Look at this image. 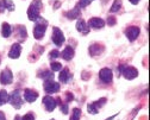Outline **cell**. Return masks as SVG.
Listing matches in <instances>:
<instances>
[{
  "instance_id": "obj_28",
  "label": "cell",
  "mask_w": 150,
  "mask_h": 120,
  "mask_svg": "<svg viewBox=\"0 0 150 120\" xmlns=\"http://www.w3.org/2000/svg\"><path fill=\"white\" fill-rule=\"evenodd\" d=\"M92 1H93V0H80V6H81V7H86V6H88Z\"/></svg>"
},
{
  "instance_id": "obj_12",
  "label": "cell",
  "mask_w": 150,
  "mask_h": 120,
  "mask_svg": "<svg viewBox=\"0 0 150 120\" xmlns=\"http://www.w3.org/2000/svg\"><path fill=\"white\" fill-rule=\"evenodd\" d=\"M37 97H38V94H37L35 90H31V89H25L24 92V99L26 100L28 102H35Z\"/></svg>"
},
{
  "instance_id": "obj_31",
  "label": "cell",
  "mask_w": 150,
  "mask_h": 120,
  "mask_svg": "<svg viewBox=\"0 0 150 120\" xmlns=\"http://www.w3.org/2000/svg\"><path fill=\"white\" fill-rule=\"evenodd\" d=\"M129 1H130L131 4H134V5H137V4L139 3V0H129Z\"/></svg>"
},
{
  "instance_id": "obj_23",
  "label": "cell",
  "mask_w": 150,
  "mask_h": 120,
  "mask_svg": "<svg viewBox=\"0 0 150 120\" xmlns=\"http://www.w3.org/2000/svg\"><path fill=\"white\" fill-rule=\"evenodd\" d=\"M61 69H62L61 63H59V62H52L51 63V70L52 71H60Z\"/></svg>"
},
{
  "instance_id": "obj_25",
  "label": "cell",
  "mask_w": 150,
  "mask_h": 120,
  "mask_svg": "<svg viewBox=\"0 0 150 120\" xmlns=\"http://www.w3.org/2000/svg\"><path fill=\"white\" fill-rule=\"evenodd\" d=\"M116 18L113 17V16H108L107 17V25H110V26H113L115 24H116Z\"/></svg>"
},
{
  "instance_id": "obj_18",
  "label": "cell",
  "mask_w": 150,
  "mask_h": 120,
  "mask_svg": "<svg viewBox=\"0 0 150 120\" xmlns=\"http://www.w3.org/2000/svg\"><path fill=\"white\" fill-rule=\"evenodd\" d=\"M79 16H80V8H79V5L75 7L74 10H71V11H69V12L67 13V18H69V19H76V18H79Z\"/></svg>"
},
{
  "instance_id": "obj_3",
  "label": "cell",
  "mask_w": 150,
  "mask_h": 120,
  "mask_svg": "<svg viewBox=\"0 0 150 120\" xmlns=\"http://www.w3.org/2000/svg\"><path fill=\"white\" fill-rule=\"evenodd\" d=\"M52 42L56 44V45H62L63 42H64V36L62 33V31L59 29V28H54L52 29Z\"/></svg>"
},
{
  "instance_id": "obj_21",
  "label": "cell",
  "mask_w": 150,
  "mask_h": 120,
  "mask_svg": "<svg viewBox=\"0 0 150 120\" xmlns=\"http://www.w3.org/2000/svg\"><path fill=\"white\" fill-rule=\"evenodd\" d=\"M120 7H122V1L120 0H115L113 5H112V7L110 8V12H117L120 10Z\"/></svg>"
},
{
  "instance_id": "obj_34",
  "label": "cell",
  "mask_w": 150,
  "mask_h": 120,
  "mask_svg": "<svg viewBox=\"0 0 150 120\" xmlns=\"http://www.w3.org/2000/svg\"><path fill=\"white\" fill-rule=\"evenodd\" d=\"M51 120H54V119H51Z\"/></svg>"
},
{
  "instance_id": "obj_17",
  "label": "cell",
  "mask_w": 150,
  "mask_h": 120,
  "mask_svg": "<svg viewBox=\"0 0 150 120\" xmlns=\"http://www.w3.org/2000/svg\"><path fill=\"white\" fill-rule=\"evenodd\" d=\"M69 76H70V74H69V69H63L61 73H60V75H59V78H60V81L61 82H63V83H66L68 80H69Z\"/></svg>"
},
{
  "instance_id": "obj_32",
  "label": "cell",
  "mask_w": 150,
  "mask_h": 120,
  "mask_svg": "<svg viewBox=\"0 0 150 120\" xmlns=\"http://www.w3.org/2000/svg\"><path fill=\"white\" fill-rule=\"evenodd\" d=\"M0 120H5V115L3 113H0Z\"/></svg>"
},
{
  "instance_id": "obj_20",
  "label": "cell",
  "mask_w": 150,
  "mask_h": 120,
  "mask_svg": "<svg viewBox=\"0 0 150 120\" xmlns=\"http://www.w3.org/2000/svg\"><path fill=\"white\" fill-rule=\"evenodd\" d=\"M80 116H81V109L80 108H74L73 113H71V116H70V120H79Z\"/></svg>"
},
{
  "instance_id": "obj_16",
  "label": "cell",
  "mask_w": 150,
  "mask_h": 120,
  "mask_svg": "<svg viewBox=\"0 0 150 120\" xmlns=\"http://www.w3.org/2000/svg\"><path fill=\"white\" fill-rule=\"evenodd\" d=\"M11 32H12L11 25L7 24V23H3V25H1V35H3V37L7 38L11 35Z\"/></svg>"
},
{
  "instance_id": "obj_10",
  "label": "cell",
  "mask_w": 150,
  "mask_h": 120,
  "mask_svg": "<svg viewBox=\"0 0 150 120\" xmlns=\"http://www.w3.org/2000/svg\"><path fill=\"white\" fill-rule=\"evenodd\" d=\"M104 25H105V22L101 18H97V17L91 18L88 22V26L93 28V29H101V28H104Z\"/></svg>"
},
{
  "instance_id": "obj_2",
  "label": "cell",
  "mask_w": 150,
  "mask_h": 120,
  "mask_svg": "<svg viewBox=\"0 0 150 120\" xmlns=\"http://www.w3.org/2000/svg\"><path fill=\"white\" fill-rule=\"evenodd\" d=\"M8 101L14 108H21L22 107V96L19 90H14L11 96H8Z\"/></svg>"
},
{
  "instance_id": "obj_33",
  "label": "cell",
  "mask_w": 150,
  "mask_h": 120,
  "mask_svg": "<svg viewBox=\"0 0 150 120\" xmlns=\"http://www.w3.org/2000/svg\"><path fill=\"white\" fill-rule=\"evenodd\" d=\"M59 5H61V3H55V6H54V8H57V7H59Z\"/></svg>"
},
{
  "instance_id": "obj_24",
  "label": "cell",
  "mask_w": 150,
  "mask_h": 120,
  "mask_svg": "<svg viewBox=\"0 0 150 120\" xmlns=\"http://www.w3.org/2000/svg\"><path fill=\"white\" fill-rule=\"evenodd\" d=\"M40 77L45 78V80H50V78H52V77H54V74H52V73H50V71H43L42 74H40Z\"/></svg>"
},
{
  "instance_id": "obj_13",
  "label": "cell",
  "mask_w": 150,
  "mask_h": 120,
  "mask_svg": "<svg viewBox=\"0 0 150 120\" xmlns=\"http://www.w3.org/2000/svg\"><path fill=\"white\" fill-rule=\"evenodd\" d=\"M21 52H22V47H21V44L16 43V44L12 45L8 56H10L11 58H18V57L21 56Z\"/></svg>"
},
{
  "instance_id": "obj_22",
  "label": "cell",
  "mask_w": 150,
  "mask_h": 120,
  "mask_svg": "<svg viewBox=\"0 0 150 120\" xmlns=\"http://www.w3.org/2000/svg\"><path fill=\"white\" fill-rule=\"evenodd\" d=\"M5 7L10 11H13L14 10V4L11 1V0H4V8Z\"/></svg>"
},
{
  "instance_id": "obj_4",
  "label": "cell",
  "mask_w": 150,
  "mask_h": 120,
  "mask_svg": "<svg viewBox=\"0 0 150 120\" xmlns=\"http://www.w3.org/2000/svg\"><path fill=\"white\" fill-rule=\"evenodd\" d=\"M43 87H44V90L49 94H52V93H56L60 90V83L54 82L52 80H45Z\"/></svg>"
},
{
  "instance_id": "obj_15",
  "label": "cell",
  "mask_w": 150,
  "mask_h": 120,
  "mask_svg": "<svg viewBox=\"0 0 150 120\" xmlns=\"http://www.w3.org/2000/svg\"><path fill=\"white\" fill-rule=\"evenodd\" d=\"M61 56L66 59V61H70V59L74 57V50H73V48H70V47H67L63 51H62V54H61Z\"/></svg>"
},
{
  "instance_id": "obj_14",
  "label": "cell",
  "mask_w": 150,
  "mask_h": 120,
  "mask_svg": "<svg viewBox=\"0 0 150 120\" xmlns=\"http://www.w3.org/2000/svg\"><path fill=\"white\" fill-rule=\"evenodd\" d=\"M76 30L83 35H87L89 32V26L86 24L85 20H82V19H80V20H78L76 23Z\"/></svg>"
},
{
  "instance_id": "obj_11",
  "label": "cell",
  "mask_w": 150,
  "mask_h": 120,
  "mask_svg": "<svg viewBox=\"0 0 150 120\" xmlns=\"http://www.w3.org/2000/svg\"><path fill=\"white\" fill-rule=\"evenodd\" d=\"M43 104H44L47 111H49V112H52L56 107V101H55V99H52L51 96H44L43 97Z\"/></svg>"
},
{
  "instance_id": "obj_5",
  "label": "cell",
  "mask_w": 150,
  "mask_h": 120,
  "mask_svg": "<svg viewBox=\"0 0 150 120\" xmlns=\"http://www.w3.org/2000/svg\"><path fill=\"white\" fill-rule=\"evenodd\" d=\"M122 73L126 80H134L138 75L137 69L134 67H122Z\"/></svg>"
},
{
  "instance_id": "obj_27",
  "label": "cell",
  "mask_w": 150,
  "mask_h": 120,
  "mask_svg": "<svg viewBox=\"0 0 150 120\" xmlns=\"http://www.w3.org/2000/svg\"><path fill=\"white\" fill-rule=\"evenodd\" d=\"M22 120H35V115L32 113H28L22 118Z\"/></svg>"
},
{
  "instance_id": "obj_29",
  "label": "cell",
  "mask_w": 150,
  "mask_h": 120,
  "mask_svg": "<svg viewBox=\"0 0 150 120\" xmlns=\"http://www.w3.org/2000/svg\"><path fill=\"white\" fill-rule=\"evenodd\" d=\"M60 56V52L57 51V50H52L51 52H50V57L51 58H56V57H59Z\"/></svg>"
},
{
  "instance_id": "obj_26",
  "label": "cell",
  "mask_w": 150,
  "mask_h": 120,
  "mask_svg": "<svg viewBox=\"0 0 150 120\" xmlns=\"http://www.w3.org/2000/svg\"><path fill=\"white\" fill-rule=\"evenodd\" d=\"M87 109H88V112H89L91 114H97V113L99 112V111H98V109H97L94 106H93V104L88 105V106H87Z\"/></svg>"
},
{
  "instance_id": "obj_9",
  "label": "cell",
  "mask_w": 150,
  "mask_h": 120,
  "mask_svg": "<svg viewBox=\"0 0 150 120\" xmlns=\"http://www.w3.org/2000/svg\"><path fill=\"white\" fill-rule=\"evenodd\" d=\"M12 80H13V75H12V71L10 69H5L1 73V75H0V81H1L3 85L12 83Z\"/></svg>"
},
{
  "instance_id": "obj_19",
  "label": "cell",
  "mask_w": 150,
  "mask_h": 120,
  "mask_svg": "<svg viewBox=\"0 0 150 120\" xmlns=\"http://www.w3.org/2000/svg\"><path fill=\"white\" fill-rule=\"evenodd\" d=\"M7 101H8V95L6 90H0V106L6 104Z\"/></svg>"
},
{
  "instance_id": "obj_1",
  "label": "cell",
  "mask_w": 150,
  "mask_h": 120,
  "mask_svg": "<svg viewBox=\"0 0 150 120\" xmlns=\"http://www.w3.org/2000/svg\"><path fill=\"white\" fill-rule=\"evenodd\" d=\"M42 6V1L41 0H33L32 4L30 5V7L28 8V18L31 22H36L37 19L40 18V10Z\"/></svg>"
},
{
  "instance_id": "obj_6",
  "label": "cell",
  "mask_w": 150,
  "mask_h": 120,
  "mask_svg": "<svg viewBox=\"0 0 150 120\" xmlns=\"http://www.w3.org/2000/svg\"><path fill=\"white\" fill-rule=\"evenodd\" d=\"M99 77H100V80H101L103 82L110 83V82L112 81L113 74H112L111 69H108V68H103V69L100 70V73H99Z\"/></svg>"
},
{
  "instance_id": "obj_30",
  "label": "cell",
  "mask_w": 150,
  "mask_h": 120,
  "mask_svg": "<svg viewBox=\"0 0 150 120\" xmlns=\"http://www.w3.org/2000/svg\"><path fill=\"white\" fill-rule=\"evenodd\" d=\"M71 99H73V95L68 93V94H67V102H70V100H71Z\"/></svg>"
},
{
  "instance_id": "obj_8",
  "label": "cell",
  "mask_w": 150,
  "mask_h": 120,
  "mask_svg": "<svg viewBox=\"0 0 150 120\" xmlns=\"http://www.w3.org/2000/svg\"><path fill=\"white\" fill-rule=\"evenodd\" d=\"M45 30H47V24L43 23V24H37L35 30H33V37L36 39H41L43 38L44 33H45Z\"/></svg>"
},
{
  "instance_id": "obj_7",
  "label": "cell",
  "mask_w": 150,
  "mask_h": 120,
  "mask_svg": "<svg viewBox=\"0 0 150 120\" xmlns=\"http://www.w3.org/2000/svg\"><path fill=\"white\" fill-rule=\"evenodd\" d=\"M125 35L129 38L130 42H134L139 35V29L137 26H130V28H127L125 30Z\"/></svg>"
}]
</instances>
